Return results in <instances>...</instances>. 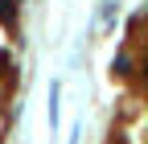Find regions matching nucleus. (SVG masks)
I'll return each mask as SVG.
<instances>
[{
  "instance_id": "f257e3e1",
  "label": "nucleus",
  "mask_w": 148,
  "mask_h": 144,
  "mask_svg": "<svg viewBox=\"0 0 148 144\" xmlns=\"http://www.w3.org/2000/svg\"><path fill=\"white\" fill-rule=\"evenodd\" d=\"M0 25L4 29L16 25V0H0Z\"/></svg>"
},
{
  "instance_id": "f03ea898",
  "label": "nucleus",
  "mask_w": 148,
  "mask_h": 144,
  "mask_svg": "<svg viewBox=\"0 0 148 144\" xmlns=\"http://www.w3.org/2000/svg\"><path fill=\"white\" fill-rule=\"evenodd\" d=\"M4 70H8V53L0 49V74H4Z\"/></svg>"
}]
</instances>
